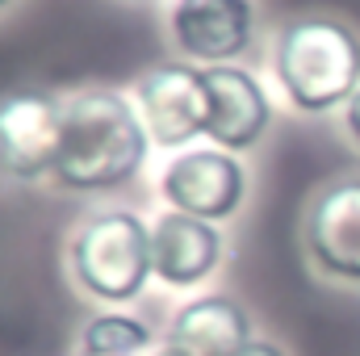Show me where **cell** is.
I'll list each match as a JSON object with an SVG mask.
<instances>
[{
	"mask_svg": "<svg viewBox=\"0 0 360 356\" xmlns=\"http://www.w3.org/2000/svg\"><path fill=\"white\" fill-rule=\"evenodd\" d=\"M147 126L113 89H84L63 105V151L55 180L76 193L117 189L147 160Z\"/></svg>",
	"mask_w": 360,
	"mask_h": 356,
	"instance_id": "cell-1",
	"label": "cell"
},
{
	"mask_svg": "<svg viewBox=\"0 0 360 356\" xmlns=\"http://www.w3.org/2000/svg\"><path fill=\"white\" fill-rule=\"evenodd\" d=\"M276 80L302 113L348 105L360 89V38L331 17L289 21L276 38Z\"/></svg>",
	"mask_w": 360,
	"mask_h": 356,
	"instance_id": "cell-2",
	"label": "cell"
},
{
	"mask_svg": "<svg viewBox=\"0 0 360 356\" xmlns=\"http://www.w3.org/2000/svg\"><path fill=\"white\" fill-rule=\"evenodd\" d=\"M72 276L101 302H130L155 276L151 231L130 210H105L72 239Z\"/></svg>",
	"mask_w": 360,
	"mask_h": 356,
	"instance_id": "cell-3",
	"label": "cell"
},
{
	"mask_svg": "<svg viewBox=\"0 0 360 356\" xmlns=\"http://www.w3.org/2000/svg\"><path fill=\"white\" fill-rule=\"evenodd\" d=\"M63 151V105L38 89L0 101V172L13 180L55 177Z\"/></svg>",
	"mask_w": 360,
	"mask_h": 356,
	"instance_id": "cell-4",
	"label": "cell"
},
{
	"mask_svg": "<svg viewBox=\"0 0 360 356\" xmlns=\"http://www.w3.org/2000/svg\"><path fill=\"white\" fill-rule=\"evenodd\" d=\"M139 109L151 143L184 147L210 130V80L193 63H155L139 76Z\"/></svg>",
	"mask_w": 360,
	"mask_h": 356,
	"instance_id": "cell-5",
	"label": "cell"
},
{
	"mask_svg": "<svg viewBox=\"0 0 360 356\" xmlns=\"http://www.w3.org/2000/svg\"><path fill=\"white\" fill-rule=\"evenodd\" d=\"M243 168L235 155H226L222 147H201V151H184L168 164L164 172V197L172 201V210L205 218V222H222L243 205Z\"/></svg>",
	"mask_w": 360,
	"mask_h": 356,
	"instance_id": "cell-6",
	"label": "cell"
},
{
	"mask_svg": "<svg viewBox=\"0 0 360 356\" xmlns=\"http://www.w3.org/2000/svg\"><path fill=\"white\" fill-rule=\"evenodd\" d=\"M172 38L188 59L218 68L252 46L256 8L252 0H176Z\"/></svg>",
	"mask_w": 360,
	"mask_h": 356,
	"instance_id": "cell-7",
	"label": "cell"
},
{
	"mask_svg": "<svg viewBox=\"0 0 360 356\" xmlns=\"http://www.w3.org/2000/svg\"><path fill=\"white\" fill-rule=\"evenodd\" d=\"M306 248L323 272L360 285V180H335L314 197Z\"/></svg>",
	"mask_w": 360,
	"mask_h": 356,
	"instance_id": "cell-8",
	"label": "cell"
},
{
	"mask_svg": "<svg viewBox=\"0 0 360 356\" xmlns=\"http://www.w3.org/2000/svg\"><path fill=\"white\" fill-rule=\"evenodd\" d=\"M210 80V139L222 151H248L260 143V134L272 122V105L264 89L256 84V76H248L243 68L218 63L205 68Z\"/></svg>",
	"mask_w": 360,
	"mask_h": 356,
	"instance_id": "cell-9",
	"label": "cell"
},
{
	"mask_svg": "<svg viewBox=\"0 0 360 356\" xmlns=\"http://www.w3.org/2000/svg\"><path fill=\"white\" fill-rule=\"evenodd\" d=\"M151 256H155V276L164 285H197L205 281L218 260H222V235L214 222L193 218V214H164L151 227Z\"/></svg>",
	"mask_w": 360,
	"mask_h": 356,
	"instance_id": "cell-10",
	"label": "cell"
},
{
	"mask_svg": "<svg viewBox=\"0 0 360 356\" xmlns=\"http://www.w3.org/2000/svg\"><path fill=\"white\" fill-rule=\"evenodd\" d=\"M252 344V319L231 298H197L168 327V348L180 356H243Z\"/></svg>",
	"mask_w": 360,
	"mask_h": 356,
	"instance_id": "cell-11",
	"label": "cell"
},
{
	"mask_svg": "<svg viewBox=\"0 0 360 356\" xmlns=\"http://www.w3.org/2000/svg\"><path fill=\"white\" fill-rule=\"evenodd\" d=\"M147 344H151L147 323L130 314H96L80 336V356H139Z\"/></svg>",
	"mask_w": 360,
	"mask_h": 356,
	"instance_id": "cell-12",
	"label": "cell"
},
{
	"mask_svg": "<svg viewBox=\"0 0 360 356\" xmlns=\"http://www.w3.org/2000/svg\"><path fill=\"white\" fill-rule=\"evenodd\" d=\"M348 130H352V139L360 143V89H356V96L348 101Z\"/></svg>",
	"mask_w": 360,
	"mask_h": 356,
	"instance_id": "cell-13",
	"label": "cell"
},
{
	"mask_svg": "<svg viewBox=\"0 0 360 356\" xmlns=\"http://www.w3.org/2000/svg\"><path fill=\"white\" fill-rule=\"evenodd\" d=\"M243 356H285L276 344H264V340H252L248 348H243Z\"/></svg>",
	"mask_w": 360,
	"mask_h": 356,
	"instance_id": "cell-14",
	"label": "cell"
},
{
	"mask_svg": "<svg viewBox=\"0 0 360 356\" xmlns=\"http://www.w3.org/2000/svg\"><path fill=\"white\" fill-rule=\"evenodd\" d=\"M164 356H180V352H172V348H164Z\"/></svg>",
	"mask_w": 360,
	"mask_h": 356,
	"instance_id": "cell-15",
	"label": "cell"
},
{
	"mask_svg": "<svg viewBox=\"0 0 360 356\" xmlns=\"http://www.w3.org/2000/svg\"><path fill=\"white\" fill-rule=\"evenodd\" d=\"M4 4H8V0H0V8H4Z\"/></svg>",
	"mask_w": 360,
	"mask_h": 356,
	"instance_id": "cell-16",
	"label": "cell"
}]
</instances>
